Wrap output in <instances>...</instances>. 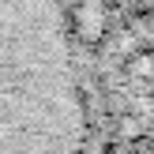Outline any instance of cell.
I'll return each instance as SVG.
<instances>
[{"instance_id": "cell-1", "label": "cell", "mask_w": 154, "mask_h": 154, "mask_svg": "<svg viewBox=\"0 0 154 154\" xmlns=\"http://www.w3.org/2000/svg\"><path fill=\"white\" fill-rule=\"evenodd\" d=\"M90 132L60 0H0V154H83Z\"/></svg>"}, {"instance_id": "cell-2", "label": "cell", "mask_w": 154, "mask_h": 154, "mask_svg": "<svg viewBox=\"0 0 154 154\" xmlns=\"http://www.w3.org/2000/svg\"><path fill=\"white\" fill-rule=\"evenodd\" d=\"M105 0H79L75 8H68V26L79 42H98L105 34Z\"/></svg>"}]
</instances>
